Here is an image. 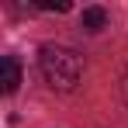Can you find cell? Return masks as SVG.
Returning <instances> with one entry per match:
<instances>
[{
  "label": "cell",
  "instance_id": "obj_1",
  "mask_svg": "<svg viewBox=\"0 0 128 128\" xmlns=\"http://www.w3.org/2000/svg\"><path fill=\"white\" fill-rule=\"evenodd\" d=\"M38 66H42V76L48 80L52 90H66L69 94L83 80V59L73 48H66V45H42Z\"/></svg>",
  "mask_w": 128,
  "mask_h": 128
},
{
  "label": "cell",
  "instance_id": "obj_2",
  "mask_svg": "<svg viewBox=\"0 0 128 128\" xmlns=\"http://www.w3.org/2000/svg\"><path fill=\"white\" fill-rule=\"evenodd\" d=\"M0 69H4V94H14L18 83H21V66L14 56H4L0 59Z\"/></svg>",
  "mask_w": 128,
  "mask_h": 128
},
{
  "label": "cell",
  "instance_id": "obj_3",
  "mask_svg": "<svg viewBox=\"0 0 128 128\" xmlns=\"http://www.w3.org/2000/svg\"><path fill=\"white\" fill-rule=\"evenodd\" d=\"M104 24H107V10L104 7H86L83 10V28L86 31H100Z\"/></svg>",
  "mask_w": 128,
  "mask_h": 128
},
{
  "label": "cell",
  "instance_id": "obj_4",
  "mask_svg": "<svg viewBox=\"0 0 128 128\" xmlns=\"http://www.w3.org/2000/svg\"><path fill=\"white\" fill-rule=\"evenodd\" d=\"M35 7H38V10H62V14H66L73 4H69V0H38Z\"/></svg>",
  "mask_w": 128,
  "mask_h": 128
},
{
  "label": "cell",
  "instance_id": "obj_5",
  "mask_svg": "<svg viewBox=\"0 0 128 128\" xmlns=\"http://www.w3.org/2000/svg\"><path fill=\"white\" fill-rule=\"evenodd\" d=\"M121 94H125V100H128V69H125V76H121Z\"/></svg>",
  "mask_w": 128,
  "mask_h": 128
}]
</instances>
